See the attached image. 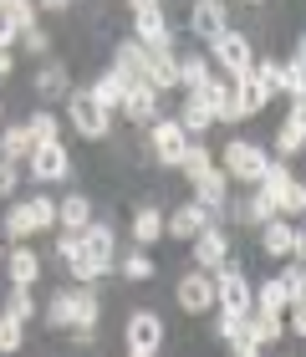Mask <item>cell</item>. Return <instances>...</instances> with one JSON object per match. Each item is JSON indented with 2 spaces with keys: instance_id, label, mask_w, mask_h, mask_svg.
<instances>
[{
  "instance_id": "1",
  "label": "cell",
  "mask_w": 306,
  "mask_h": 357,
  "mask_svg": "<svg viewBox=\"0 0 306 357\" xmlns=\"http://www.w3.org/2000/svg\"><path fill=\"white\" fill-rule=\"evenodd\" d=\"M46 327L92 332L98 327V301H92V291H61V296H52L46 301Z\"/></svg>"
},
{
  "instance_id": "2",
  "label": "cell",
  "mask_w": 306,
  "mask_h": 357,
  "mask_svg": "<svg viewBox=\"0 0 306 357\" xmlns=\"http://www.w3.org/2000/svg\"><path fill=\"white\" fill-rule=\"evenodd\" d=\"M133 31H138V46H143L148 56H169V21H164V6L138 0V6H133Z\"/></svg>"
},
{
  "instance_id": "3",
  "label": "cell",
  "mask_w": 306,
  "mask_h": 357,
  "mask_svg": "<svg viewBox=\"0 0 306 357\" xmlns=\"http://www.w3.org/2000/svg\"><path fill=\"white\" fill-rule=\"evenodd\" d=\"M52 225H56V199H21L6 215V235L10 240H26L36 230H52Z\"/></svg>"
},
{
  "instance_id": "4",
  "label": "cell",
  "mask_w": 306,
  "mask_h": 357,
  "mask_svg": "<svg viewBox=\"0 0 306 357\" xmlns=\"http://www.w3.org/2000/svg\"><path fill=\"white\" fill-rule=\"evenodd\" d=\"M266 164L270 158L255 149V143H245V138H235V143H224V178H240V184H261V174H266Z\"/></svg>"
},
{
  "instance_id": "5",
  "label": "cell",
  "mask_w": 306,
  "mask_h": 357,
  "mask_svg": "<svg viewBox=\"0 0 306 357\" xmlns=\"http://www.w3.org/2000/svg\"><path fill=\"white\" fill-rule=\"evenodd\" d=\"M215 301H220V312L250 317V281H245L240 266H220L215 271Z\"/></svg>"
},
{
  "instance_id": "6",
  "label": "cell",
  "mask_w": 306,
  "mask_h": 357,
  "mask_svg": "<svg viewBox=\"0 0 306 357\" xmlns=\"http://www.w3.org/2000/svg\"><path fill=\"white\" fill-rule=\"evenodd\" d=\"M215 61L235 77V82H240V77H250V72H255L250 36H240V31H220V36H215Z\"/></svg>"
},
{
  "instance_id": "7",
  "label": "cell",
  "mask_w": 306,
  "mask_h": 357,
  "mask_svg": "<svg viewBox=\"0 0 306 357\" xmlns=\"http://www.w3.org/2000/svg\"><path fill=\"white\" fill-rule=\"evenodd\" d=\"M67 118H72V128H77L87 143H92V138H107V128H112V112H102L98 102H92V92H72Z\"/></svg>"
},
{
  "instance_id": "8",
  "label": "cell",
  "mask_w": 306,
  "mask_h": 357,
  "mask_svg": "<svg viewBox=\"0 0 306 357\" xmlns=\"http://www.w3.org/2000/svg\"><path fill=\"white\" fill-rule=\"evenodd\" d=\"M153 158L158 164H169V169H179V158H184V149H189V133L174 118H164V123H153Z\"/></svg>"
},
{
  "instance_id": "9",
  "label": "cell",
  "mask_w": 306,
  "mask_h": 357,
  "mask_svg": "<svg viewBox=\"0 0 306 357\" xmlns=\"http://www.w3.org/2000/svg\"><path fill=\"white\" fill-rule=\"evenodd\" d=\"M261 235H266L261 245H266L270 255H296V266H301V250H306V235H301V230H291V225L276 215V220L261 225Z\"/></svg>"
},
{
  "instance_id": "10",
  "label": "cell",
  "mask_w": 306,
  "mask_h": 357,
  "mask_svg": "<svg viewBox=\"0 0 306 357\" xmlns=\"http://www.w3.org/2000/svg\"><path fill=\"white\" fill-rule=\"evenodd\" d=\"M179 306L184 312H209V306H215V275L209 271H189L184 281H179Z\"/></svg>"
},
{
  "instance_id": "11",
  "label": "cell",
  "mask_w": 306,
  "mask_h": 357,
  "mask_svg": "<svg viewBox=\"0 0 306 357\" xmlns=\"http://www.w3.org/2000/svg\"><path fill=\"white\" fill-rule=\"evenodd\" d=\"M112 245H118V240H112L107 225H87V230H82V255H87V266L98 275L112 271Z\"/></svg>"
},
{
  "instance_id": "12",
  "label": "cell",
  "mask_w": 306,
  "mask_h": 357,
  "mask_svg": "<svg viewBox=\"0 0 306 357\" xmlns=\"http://www.w3.org/2000/svg\"><path fill=\"white\" fill-rule=\"evenodd\" d=\"M158 342H164V321H158L153 312H133L128 317V347L133 352H158Z\"/></svg>"
},
{
  "instance_id": "13",
  "label": "cell",
  "mask_w": 306,
  "mask_h": 357,
  "mask_svg": "<svg viewBox=\"0 0 306 357\" xmlns=\"http://www.w3.org/2000/svg\"><path fill=\"white\" fill-rule=\"evenodd\" d=\"M31 174L36 178H67L72 174L67 149H61V143H36V149H31Z\"/></svg>"
},
{
  "instance_id": "14",
  "label": "cell",
  "mask_w": 306,
  "mask_h": 357,
  "mask_svg": "<svg viewBox=\"0 0 306 357\" xmlns=\"http://www.w3.org/2000/svg\"><path fill=\"white\" fill-rule=\"evenodd\" d=\"M224 255H230V240H224L215 225H204V230L194 235V261H199V271H220Z\"/></svg>"
},
{
  "instance_id": "15",
  "label": "cell",
  "mask_w": 306,
  "mask_h": 357,
  "mask_svg": "<svg viewBox=\"0 0 306 357\" xmlns=\"http://www.w3.org/2000/svg\"><path fill=\"white\" fill-rule=\"evenodd\" d=\"M306 149V107L291 102V112H286V123H281V133H276V153L281 158H291Z\"/></svg>"
},
{
  "instance_id": "16",
  "label": "cell",
  "mask_w": 306,
  "mask_h": 357,
  "mask_svg": "<svg viewBox=\"0 0 306 357\" xmlns=\"http://www.w3.org/2000/svg\"><path fill=\"white\" fill-rule=\"evenodd\" d=\"M118 112H123V118H133V123H148V118H158V92L143 87V82H128Z\"/></svg>"
},
{
  "instance_id": "17",
  "label": "cell",
  "mask_w": 306,
  "mask_h": 357,
  "mask_svg": "<svg viewBox=\"0 0 306 357\" xmlns=\"http://www.w3.org/2000/svg\"><path fill=\"white\" fill-rule=\"evenodd\" d=\"M224 21H230V10H224L220 0H204V6L189 10V26H194V36H204V41H215L220 31H230Z\"/></svg>"
},
{
  "instance_id": "18",
  "label": "cell",
  "mask_w": 306,
  "mask_h": 357,
  "mask_svg": "<svg viewBox=\"0 0 306 357\" xmlns=\"http://www.w3.org/2000/svg\"><path fill=\"white\" fill-rule=\"evenodd\" d=\"M209 225V209H199V204H184V209H174V215L164 220V235H174V240H194L199 230Z\"/></svg>"
},
{
  "instance_id": "19",
  "label": "cell",
  "mask_w": 306,
  "mask_h": 357,
  "mask_svg": "<svg viewBox=\"0 0 306 357\" xmlns=\"http://www.w3.org/2000/svg\"><path fill=\"white\" fill-rule=\"evenodd\" d=\"M230 97H235V107H240V118H255V112H261L266 102H270V92L255 82V72L250 77H240V82L230 87Z\"/></svg>"
},
{
  "instance_id": "20",
  "label": "cell",
  "mask_w": 306,
  "mask_h": 357,
  "mask_svg": "<svg viewBox=\"0 0 306 357\" xmlns=\"http://www.w3.org/2000/svg\"><path fill=\"white\" fill-rule=\"evenodd\" d=\"M123 92H128V77L112 67V72H102L98 82H92V102H98L102 112H112V107H123Z\"/></svg>"
},
{
  "instance_id": "21",
  "label": "cell",
  "mask_w": 306,
  "mask_h": 357,
  "mask_svg": "<svg viewBox=\"0 0 306 357\" xmlns=\"http://www.w3.org/2000/svg\"><path fill=\"white\" fill-rule=\"evenodd\" d=\"M224 189H230L224 169H209L204 178H194V204L199 209H224Z\"/></svg>"
},
{
  "instance_id": "22",
  "label": "cell",
  "mask_w": 306,
  "mask_h": 357,
  "mask_svg": "<svg viewBox=\"0 0 306 357\" xmlns=\"http://www.w3.org/2000/svg\"><path fill=\"white\" fill-rule=\"evenodd\" d=\"M143 87H153V92H169V87H179V61H174V52H169V56H148Z\"/></svg>"
},
{
  "instance_id": "23",
  "label": "cell",
  "mask_w": 306,
  "mask_h": 357,
  "mask_svg": "<svg viewBox=\"0 0 306 357\" xmlns=\"http://www.w3.org/2000/svg\"><path fill=\"white\" fill-rule=\"evenodd\" d=\"M36 275H41V255L31 250V245H15V250H10V286H26V291H31Z\"/></svg>"
},
{
  "instance_id": "24",
  "label": "cell",
  "mask_w": 306,
  "mask_h": 357,
  "mask_svg": "<svg viewBox=\"0 0 306 357\" xmlns=\"http://www.w3.org/2000/svg\"><path fill=\"white\" fill-rule=\"evenodd\" d=\"M56 220H61V230L82 235L87 225H92V204L82 199V194H72V199H61V204H56Z\"/></svg>"
},
{
  "instance_id": "25",
  "label": "cell",
  "mask_w": 306,
  "mask_h": 357,
  "mask_svg": "<svg viewBox=\"0 0 306 357\" xmlns=\"http://www.w3.org/2000/svg\"><path fill=\"white\" fill-rule=\"evenodd\" d=\"M291 184H296V178H291V169H286L281 158H270V164H266V174H261V184H255V194H266V199L276 204V199H281V194L291 189Z\"/></svg>"
},
{
  "instance_id": "26",
  "label": "cell",
  "mask_w": 306,
  "mask_h": 357,
  "mask_svg": "<svg viewBox=\"0 0 306 357\" xmlns=\"http://www.w3.org/2000/svg\"><path fill=\"white\" fill-rule=\"evenodd\" d=\"M118 72L128 77V82H143V72H148V52H143L138 41H123L118 46Z\"/></svg>"
},
{
  "instance_id": "27",
  "label": "cell",
  "mask_w": 306,
  "mask_h": 357,
  "mask_svg": "<svg viewBox=\"0 0 306 357\" xmlns=\"http://www.w3.org/2000/svg\"><path fill=\"white\" fill-rule=\"evenodd\" d=\"M174 123H179L184 133H204V128H215V112H209V102H204V97H189V102H184V112H179Z\"/></svg>"
},
{
  "instance_id": "28",
  "label": "cell",
  "mask_w": 306,
  "mask_h": 357,
  "mask_svg": "<svg viewBox=\"0 0 306 357\" xmlns=\"http://www.w3.org/2000/svg\"><path fill=\"white\" fill-rule=\"evenodd\" d=\"M209 82H215V77H209V61H204V56H184V61H179V87H189V97L204 92Z\"/></svg>"
},
{
  "instance_id": "29",
  "label": "cell",
  "mask_w": 306,
  "mask_h": 357,
  "mask_svg": "<svg viewBox=\"0 0 306 357\" xmlns=\"http://www.w3.org/2000/svg\"><path fill=\"white\" fill-rule=\"evenodd\" d=\"M245 332H250V342H255V347H266V342H276V337H281L286 327H281V317L255 312V317H245Z\"/></svg>"
},
{
  "instance_id": "30",
  "label": "cell",
  "mask_w": 306,
  "mask_h": 357,
  "mask_svg": "<svg viewBox=\"0 0 306 357\" xmlns=\"http://www.w3.org/2000/svg\"><path fill=\"white\" fill-rule=\"evenodd\" d=\"M31 149H36V143H31L26 128H6V133H0V153H6V164H15V158H31Z\"/></svg>"
},
{
  "instance_id": "31",
  "label": "cell",
  "mask_w": 306,
  "mask_h": 357,
  "mask_svg": "<svg viewBox=\"0 0 306 357\" xmlns=\"http://www.w3.org/2000/svg\"><path fill=\"white\" fill-rule=\"evenodd\" d=\"M133 235H138V245H153V240L164 235V215H158L153 204L138 209V215H133Z\"/></svg>"
},
{
  "instance_id": "32",
  "label": "cell",
  "mask_w": 306,
  "mask_h": 357,
  "mask_svg": "<svg viewBox=\"0 0 306 357\" xmlns=\"http://www.w3.org/2000/svg\"><path fill=\"white\" fill-rule=\"evenodd\" d=\"M0 15L15 26V36H26V31L36 26V6H31V0H6V6H0Z\"/></svg>"
},
{
  "instance_id": "33",
  "label": "cell",
  "mask_w": 306,
  "mask_h": 357,
  "mask_svg": "<svg viewBox=\"0 0 306 357\" xmlns=\"http://www.w3.org/2000/svg\"><path fill=\"white\" fill-rule=\"evenodd\" d=\"M179 169H184L189 178H204L209 169H215V153H209V149H199V143H189V149H184V158H179Z\"/></svg>"
},
{
  "instance_id": "34",
  "label": "cell",
  "mask_w": 306,
  "mask_h": 357,
  "mask_svg": "<svg viewBox=\"0 0 306 357\" xmlns=\"http://www.w3.org/2000/svg\"><path fill=\"white\" fill-rule=\"evenodd\" d=\"M26 133H31V143H56V133H61V118H52V112H36V118L26 123Z\"/></svg>"
},
{
  "instance_id": "35",
  "label": "cell",
  "mask_w": 306,
  "mask_h": 357,
  "mask_svg": "<svg viewBox=\"0 0 306 357\" xmlns=\"http://www.w3.org/2000/svg\"><path fill=\"white\" fill-rule=\"evenodd\" d=\"M36 92L61 97V92H67V67H56V61H52V67H41V72H36Z\"/></svg>"
},
{
  "instance_id": "36",
  "label": "cell",
  "mask_w": 306,
  "mask_h": 357,
  "mask_svg": "<svg viewBox=\"0 0 306 357\" xmlns=\"http://www.w3.org/2000/svg\"><path fill=\"white\" fill-rule=\"evenodd\" d=\"M276 281H281V291H286V306H301V301H306V271H301V266H291L286 275H276Z\"/></svg>"
},
{
  "instance_id": "37",
  "label": "cell",
  "mask_w": 306,
  "mask_h": 357,
  "mask_svg": "<svg viewBox=\"0 0 306 357\" xmlns=\"http://www.w3.org/2000/svg\"><path fill=\"white\" fill-rule=\"evenodd\" d=\"M21 342H26V327H21V321H15V317L6 312V317H0V357H10Z\"/></svg>"
},
{
  "instance_id": "38",
  "label": "cell",
  "mask_w": 306,
  "mask_h": 357,
  "mask_svg": "<svg viewBox=\"0 0 306 357\" xmlns=\"http://www.w3.org/2000/svg\"><path fill=\"white\" fill-rule=\"evenodd\" d=\"M6 312L15 321H31V317H36V296H31L26 286H10V306H6Z\"/></svg>"
},
{
  "instance_id": "39",
  "label": "cell",
  "mask_w": 306,
  "mask_h": 357,
  "mask_svg": "<svg viewBox=\"0 0 306 357\" xmlns=\"http://www.w3.org/2000/svg\"><path fill=\"white\" fill-rule=\"evenodd\" d=\"M301 209H306V184L296 178V184H291V189H286L281 199H276V215H301Z\"/></svg>"
},
{
  "instance_id": "40",
  "label": "cell",
  "mask_w": 306,
  "mask_h": 357,
  "mask_svg": "<svg viewBox=\"0 0 306 357\" xmlns=\"http://www.w3.org/2000/svg\"><path fill=\"white\" fill-rule=\"evenodd\" d=\"M123 275H128V281H148V275H153V261H148L143 250H133V255L123 261Z\"/></svg>"
},
{
  "instance_id": "41",
  "label": "cell",
  "mask_w": 306,
  "mask_h": 357,
  "mask_svg": "<svg viewBox=\"0 0 306 357\" xmlns=\"http://www.w3.org/2000/svg\"><path fill=\"white\" fill-rule=\"evenodd\" d=\"M15 184H21V169L0 158V199H10V194H15Z\"/></svg>"
},
{
  "instance_id": "42",
  "label": "cell",
  "mask_w": 306,
  "mask_h": 357,
  "mask_svg": "<svg viewBox=\"0 0 306 357\" xmlns=\"http://www.w3.org/2000/svg\"><path fill=\"white\" fill-rule=\"evenodd\" d=\"M245 215H250L255 225H266V220H276V204H270V199H266V194H255V199H250V209H245Z\"/></svg>"
},
{
  "instance_id": "43",
  "label": "cell",
  "mask_w": 306,
  "mask_h": 357,
  "mask_svg": "<svg viewBox=\"0 0 306 357\" xmlns=\"http://www.w3.org/2000/svg\"><path fill=\"white\" fill-rule=\"evenodd\" d=\"M21 46H26V52H46V31H41V26H31L26 36H21Z\"/></svg>"
},
{
  "instance_id": "44",
  "label": "cell",
  "mask_w": 306,
  "mask_h": 357,
  "mask_svg": "<svg viewBox=\"0 0 306 357\" xmlns=\"http://www.w3.org/2000/svg\"><path fill=\"white\" fill-rule=\"evenodd\" d=\"M281 327H291V332L301 337V332H306V312H301V306H291V321H281Z\"/></svg>"
},
{
  "instance_id": "45",
  "label": "cell",
  "mask_w": 306,
  "mask_h": 357,
  "mask_svg": "<svg viewBox=\"0 0 306 357\" xmlns=\"http://www.w3.org/2000/svg\"><path fill=\"white\" fill-rule=\"evenodd\" d=\"M10 41H15V26L6 21V15H0V52H10Z\"/></svg>"
},
{
  "instance_id": "46",
  "label": "cell",
  "mask_w": 306,
  "mask_h": 357,
  "mask_svg": "<svg viewBox=\"0 0 306 357\" xmlns=\"http://www.w3.org/2000/svg\"><path fill=\"white\" fill-rule=\"evenodd\" d=\"M0 77H10V52H0Z\"/></svg>"
},
{
  "instance_id": "47",
  "label": "cell",
  "mask_w": 306,
  "mask_h": 357,
  "mask_svg": "<svg viewBox=\"0 0 306 357\" xmlns=\"http://www.w3.org/2000/svg\"><path fill=\"white\" fill-rule=\"evenodd\" d=\"M235 357H261V347H255V352H235Z\"/></svg>"
},
{
  "instance_id": "48",
  "label": "cell",
  "mask_w": 306,
  "mask_h": 357,
  "mask_svg": "<svg viewBox=\"0 0 306 357\" xmlns=\"http://www.w3.org/2000/svg\"><path fill=\"white\" fill-rule=\"evenodd\" d=\"M0 240H6V235H0ZM0 261H6V245H0Z\"/></svg>"
},
{
  "instance_id": "49",
  "label": "cell",
  "mask_w": 306,
  "mask_h": 357,
  "mask_svg": "<svg viewBox=\"0 0 306 357\" xmlns=\"http://www.w3.org/2000/svg\"><path fill=\"white\" fill-rule=\"evenodd\" d=\"M133 357H153V352H133Z\"/></svg>"
}]
</instances>
